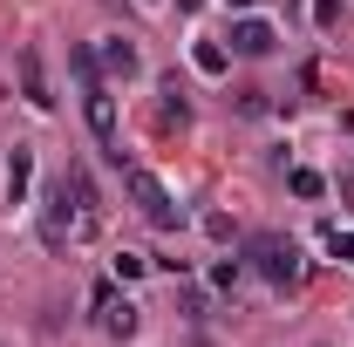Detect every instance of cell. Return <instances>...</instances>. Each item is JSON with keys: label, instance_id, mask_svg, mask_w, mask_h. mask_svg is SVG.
Masks as SVG:
<instances>
[{"label": "cell", "instance_id": "obj_1", "mask_svg": "<svg viewBox=\"0 0 354 347\" xmlns=\"http://www.w3.org/2000/svg\"><path fill=\"white\" fill-rule=\"evenodd\" d=\"M245 265L259 272L266 286H279V293H293V286L307 279L300 245H293V238H279V232H252V238H245Z\"/></svg>", "mask_w": 354, "mask_h": 347}, {"label": "cell", "instance_id": "obj_2", "mask_svg": "<svg viewBox=\"0 0 354 347\" xmlns=\"http://www.w3.org/2000/svg\"><path fill=\"white\" fill-rule=\"evenodd\" d=\"M123 191H130V205L143 212V225H157V232H177V225H184V205L164 191V177H157V171L130 164V171H123Z\"/></svg>", "mask_w": 354, "mask_h": 347}, {"label": "cell", "instance_id": "obj_3", "mask_svg": "<svg viewBox=\"0 0 354 347\" xmlns=\"http://www.w3.org/2000/svg\"><path fill=\"white\" fill-rule=\"evenodd\" d=\"M82 109H88L95 143H102L109 157H123V150H116V95H109V82H102V75H88V82H82Z\"/></svg>", "mask_w": 354, "mask_h": 347}, {"label": "cell", "instance_id": "obj_4", "mask_svg": "<svg viewBox=\"0 0 354 347\" xmlns=\"http://www.w3.org/2000/svg\"><path fill=\"white\" fill-rule=\"evenodd\" d=\"M68 198H75V238H95L102 232V191H95V177L82 171V164H68Z\"/></svg>", "mask_w": 354, "mask_h": 347}, {"label": "cell", "instance_id": "obj_5", "mask_svg": "<svg viewBox=\"0 0 354 347\" xmlns=\"http://www.w3.org/2000/svg\"><path fill=\"white\" fill-rule=\"evenodd\" d=\"M279 48V35H272V21H259V14H245V21H232V55H245V62H259V55H272Z\"/></svg>", "mask_w": 354, "mask_h": 347}, {"label": "cell", "instance_id": "obj_6", "mask_svg": "<svg viewBox=\"0 0 354 347\" xmlns=\"http://www.w3.org/2000/svg\"><path fill=\"white\" fill-rule=\"evenodd\" d=\"M95 62H102V75H109V82H130L136 68H143V55H136V41H123V35H109Z\"/></svg>", "mask_w": 354, "mask_h": 347}, {"label": "cell", "instance_id": "obj_7", "mask_svg": "<svg viewBox=\"0 0 354 347\" xmlns=\"http://www.w3.org/2000/svg\"><path fill=\"white\" fill-rule=\"evenodd\" d=\"M21 88H28V102H35V109H55V95H48V75H41V55H35V48H21Z\"/></svg>", "mask_w": 354, "mask_h": 347}, {"label": "cell", "instance_id": "obj_8", "mask_svg": "<svg viewBox=\"0 0 354 347\" xmlns=\"http://www.w3.org/2000/svg\"><path fill=\"white\" fill-rule=\"evenodd\" d=\"M102 334H109V341H130L136 334V306L130 300H102Z\"/></svg>", "mask_w": 354, "mask_h": 347}, {"label": "cell", "instance_id": "obj_9", "mask_svg": "<svg viewBox=\"0 0 354 347\" xmlns=\"http://www.w3.org/2000/svg\"><path fill=\"white\" fill-rule=\"evenodd\" d=\"M28 184H35V150H14V164H7V198L21 205V198H28Z\"/></svg>", "mask_w": 354, "mask_h": 347}, {"label": "cell", "instance_id": "obj_10", "mask_svg": "<svg viewBox=\"0 0 354 347\" xmlns=\"http://www.w3.org/2000/svg\"><path fill=\"white\" fill-rule=\"evenodd\" d=\"M191 62H198V75H225V68H232V55H225L218 41H198V48H191Z\"/></svg>", "mask_w": 354, "mask_h": 347}, {"label": "cell", "instance_id": "obj_11", "mask_svg": "<svg viewBox=\"0 0 354 347\" xmlns=\"http://www.w3.org/2000/svg\"><path fill=\"white\" fill-rule=\"evenodd\" d=\"M164 123H177V130L191 123V102H184V88H177V75L164 82Z\"/></svg>", "mask_w": 354, "mask_h": 347}, {"label": "cell", "instance_id": "obj_12", "mask_svg": "<svg viewBox=\"0 0 354 347\" xmlns=\"http://www.w3.org/2000/svg\"><path fill=\"white\" fill-rule=\"evenodd\" d=\"M320 191H327L320 171H293V198H320Z\"/></svg>", "mask_w": 354, "mask_h": 347}, {"label": "cell", "instance_id": "obj_13", "mask_svg": "<svg viewBox=\"0 0 354 347\" xmlns=\"http://www.w3.org/2000/svg\"><path fill=\"white\" fill-rule=\"evenodd\" d=\"M150 259H136V252H116V279H143Z\"/></svg>", "mask_w": 354, "mask_h": 347}, {"label": "cell", "instance_id": "obj_14", "mask_svg": "<svg viewBox=\"0 0 354 347\" xmlns=\"http://www.w3.org/2000/svg\"><path fill=\"white\" fill-rule=\"evenodd\" d=\"M327 245H334V259L354 265V232H341V225H334V232H327Z\"/></svg>", "mask_w": 354, "mask_h": 347}, {"label": "cell", "instance_id": "obj_15", "mask_svg": "<svg viewBox=\"0 0 354 347\" xmlns=\"http://www.w3.org/2000/svg\"><path fill=\"white\" fill-rule=\"evenodd\" d=\"M239 272H245V259H218V272H212V279H218L225 293H232V286H239Z\"/></svg>", "mask_w": 354, "mask_h": 347}, {"label": "cell", "instance_id": "obj_16", "mask_svg": "<svg viewBox=\"0 0 354 347\" xmlns=\"http://www.w3.org/2000/svg\"><path fill=\"white\" fill-rule=\"evenodd\" d=\"M313 21H320V28H334V21H341V0H313Z\"/></svg>", "mask_w": 354, "mask_h": 347}, {"label": "cell", "instance_id": "obj_17", "mask_svg": "<svg viewBox=\"0 0 354 347\" xmlns=\"http://www.w3.org/2000/svg\"><path fill=\"white\" fill-rule=\"evenodd\" d=\"M177 7H184V14H198V7H205V0H177Z\"/></svg>", "mask_w": 354, "mask_h": 347}, {"label": "cell", "instance_id": "obj_18", "mask_svg": "<svg viewBox=\"0 0 354 347\" xmlns=\"http://www.w3.org/2000/svg\"><path fill=\"white\" fill-rule=\"evenodd\" d=\"M143 7H157V0H143Z\"/></svg>", "mask_w": 354, "mask_h": 347}]
</instances>
